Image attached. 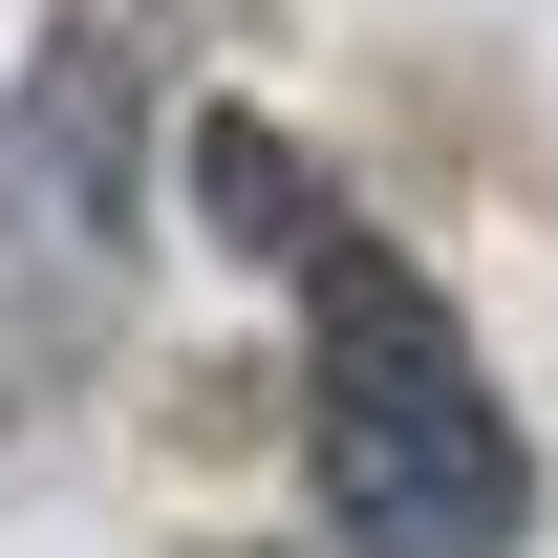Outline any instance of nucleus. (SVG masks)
<instances>
[{
  "instance_id": "nucleus-1",
  "label": "nucleus",
  "mask_w": 558,
  "mask_h": 558,
  "mask_svg": "<svg viewBox=\"0 0 558 558\" xmlns=\"http://www.w3.org/2000/svg\"><path fill=\"white\" fill-rule=\"evenodd\" d=\"M172 172H194V215H236V258L301 279V473H323V537L344 558H515L537 537V451L494 409L473 323L429 301V258H387L258 108H194Z\"/></svg>"
}]
</instances>
